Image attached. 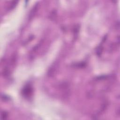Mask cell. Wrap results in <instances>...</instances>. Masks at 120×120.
Returning a JSON list of instances; mask_svg holds the SVG:
<instances>
[{"label":"cell","instance_id":"6da1fadb","mask_svg":"<svg viewBox=\"0 0 120 120\" xmlns=\"http://www.w3.org/2000/svg\"><path fill=\"white\" fill-rule=\"evenodd\" d=\"M32 93V88L30 85L26 86L23 90V94L26 97H28L30 96V94Z\"/></svg>","mask_w":120,"mask_h":120}]
</instances>
